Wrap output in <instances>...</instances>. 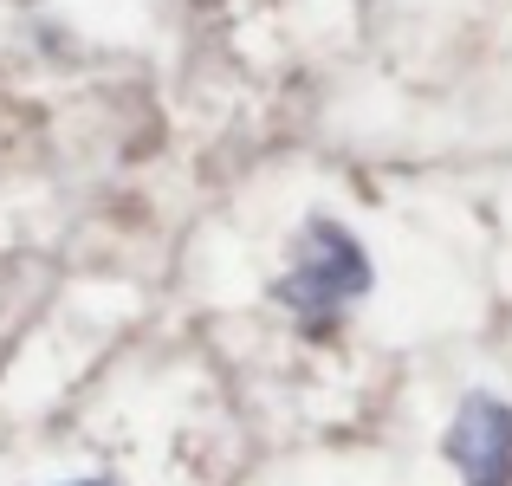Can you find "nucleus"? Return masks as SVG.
<instances>
[{
	"instance_id": "f257e3e1",
	"label": "nucleus",
	"mask_w": 512,
	"mask_h": 486,
	"mask_svg": "<svg viewBox=\"0 0 512 486\" xmlns=\"http://www.w3.org/2000/svg\"><path fill=\"white\" fill-rule=\"evenodd\" d=\"M363 292H370V253H363V240L350 234L344 221H325V214L305 221L299 247H292V266L279 273L273 299L286 305L305 331H325V324H338Z\"/></svg>"
},
{
	"instance_id": "f03ea898",
	"label": "nucleus",
	"mask_w": 512,
	"mask_h": 486,
	"mask_svg": "<svg viewBox=\"0 0 512 486\" xmlns=\"http://www.w3.org/2000/svg\"><path fill=\"white\" fill-rule=\"evenodd\" d=\"M448 461L467 486H512V402L467 396L448 422Z\"/></svg>"
},
{
	"instance_id": "7ed1b4c3",
	"label": "nucleus",
	"mask_w": 512,
	"mask_h": 486,
	"mask_svg": "<svg viewBox=\"0 0 512 486\" xmlns=\"http://www.w3.org/2000/svg\"><path fill=\"white\" fill-rule=\"evenodd\" d=\"M65 486H111V480H65Z\"/></svg>"
}]
</instances>
